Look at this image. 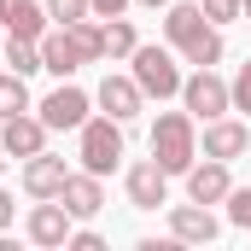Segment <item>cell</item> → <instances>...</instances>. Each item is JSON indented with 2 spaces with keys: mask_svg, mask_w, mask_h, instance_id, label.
I'll return each mask as SVG.
<instances>
[{
  "mask_svg": "<svg viewBox=\"0 0 251 251\" xmlns=\"http://www.w3.org/2000/svg\"><path fill=\"white\" fill-rule=\"evenodd\" d=\"M164 35H170V47L193 64V70H210V64H222V29L204 18V6H187V0H170L164 6Z\"/></svg>",
  "mask_w": 251,
  "mask_h": 251,
  "instance_id": "1",
  "label": "cell"
},
{
  "mask_svg": "<svg viewBox=\"0 0 251 251\" xmlns=\"http://www.w3.org/2000/svg\"><path fill=\"white\" fill-rule=\"evenodd\" d=\"M199 117L193 111H164L158 123H152V158L170 170V176H187L193 158H199Z\"/></svg>",
  "mask_w": 251,
  "mask_h": 251,
  "instance_id": "2",
  "label": "cell"
},
{
  "mask_svg": "<svg viewBox=\"0 0 251 251\" xmlns=\"http://www.w3.org/2000/svg\"><path fill=\"white\" fill-rule=\"evenodd\" d=\"M128 64H134L128 76L140 82V94H146V100H176V94H181V82H187L170 47H134Z\"/></svg>",
  "mask_w": 251,
  "mask_h": 251,
  "instance_id": "3",
  "label": "cell"
},
{
  "mask_svg": "<svg viewBox=\"0 0 251 251\" xmlns=\"http://www.w3.org/2000/svg\"><path fill=\"white\" fill-rule=\"evenodd\" d=\"M117 158H123V123L117 117H88L82 123V170L111 176Z\"/></svg>",
  "mask_w": 251,
  "mask_h": 251,
  "instance_id": "4",
  "label": "cell"
},
{
  "mask_svg": "<svg viewBox=\"0 0 251 251\" xmlns=\"http://www.w3.org/2000/svg\"><path fill=\"white\" fill-rule=\"evenodd\" d=\"M181 105H187L199 123H210V117H228V111H234V88H228L216 70H193L187 82H181Z\"/></svg>",
  "mask_w": 251,
  "mask_h": 251,
  "instance_id": "5",
  "label": "cell"
},
{
  "mask_svg": "<svg viewBox=\"0 0 251 251\" xmlns=\"http://www.w3.org/2000/svg\"><path fill=\"white\" fill-rule=\"evenodd\" d=\"M88 105H94V100H88L82 88L59 82V88H53V94L35 105V117H41L47 128H82V123H88Z\"/></svg>",
  "mask_w": 251,
  "mask_h": 251,
  "instance_id": "6",
  "label": "cell"
},
{
  "mask_svg": "<svg viewBox=\"0 0 251 251\" xmlns=\"http://www.w3.org/2000/svg\"><path fill=\"white\" fill-rule=\"evenodd\" d=\"M128 204H134V210H158V204H170V170H164L158 158H146V164L128 170Z\"/></svg>",
  "mask_w": 251,
  "mask_h": 251,
  "instance_id": "7",
  "label": "cell"
},
{
  "mask_svg": "<svg viewBox=\"0 0 251 251\" xmlns=\"http://www.w3.org/2000/svg\"><path fill=\"white\" fill-rule=\"evenodd\" d=\"M170 234L181 240V246H210L216 234H222V222L210 216V204H170Z\"/></svg>",
  "mask_w": 251,
  "mask_h": 251,
  "instance_id": "8",
  "label": "cell"
},
{
  "mask_svg": "<svg viewBox=\"0 0 251 251\" xmlns=\"http://www.w3.org/2000/svg\"><path fill=\"white\" fill-rule=\"evenodd\" d=\"M0 146H6V158H35V152H47V123L18 111V117L0 123Z\"/></svg>",
  "mask_w": 251,
  "mask_h": 251,
  "instance_id": "9",
  "label": "cell"
},
{
  "mask_svg": "<svg viewBox=\"0 0 251 251\" xmlns=\"http://www.w3.org/2000/svg\"><path fill=\"white\" fill-rule=\"evenodd\" d=\"M70 210H64V199H41L35 210H29V240L35 246H70Z\"/></svg>",
  "mask_w": 251,
  "mask_h": 251,
  "instance_id": "10",
  "label": "cell"
},
{
  "mask_svg": "<svg viewBox=\"0 0 251 251\" xmlns=\"http://www.w3.org/2000/svg\"><path fill=\"white\" fill-rule=\"evenodd\" d=\"M64 181H70L64 158H47V152L24 158V193H29V199H59V193H64Z\"/></svg>",
  "mask_w": 251,
  "mask_h": 251,
  "instance_id": "11",
  "label": "cell"
},
{
  "mask_svg": "<svg viewBox=\"0 0 251 251\" xmlns=\"http://www.w3.org/2000/svg\"><path fill=\"white\" fill-rule=\"evenodd\" d=\"M234 193V181H228V164L222 158H193V170H187V199H199V204H222Z\"/></svg>",
  "mask_w": 251,
  "mask_h": 251,
  "instance_id": "12",
  "label": "cell"
},
{
  "mask_svg": "<svg viewBox=\"0 0 251 251\" xmlns=\"http://www.w3.org/2000/svg\"><path fill=\"white\" fill-rule=\"evenodd\" d=\"M94 100H100V105H105V117H117V123L140 117V105H146V94H140V82H134V76H105Z\"/></svg>",
  "mask_w": 251,
  "mask_h": 251,
  "instance_id": "13",
  "label": "cell"
},
{
  "mask_svg": "<svg viewBox=\"0 0 251 251\" xmlns=\"http://www.w3.org/2000/svg\"><path fill=\"white\" fill-rule=\"evenodd\" d=\"M0 29H12L24 41H41L47 35V0H0Z\"/></svg>",
  "mask_w": 251,
  "mask_h": 251,
  "instance_id": "14",
  "label": "cell"
},
{
  "mask_svg": "<svg viewBox=\"0 0 251 251\" xmlns=\"http://www.w3.org/2000/svg\"><path fill=\"white\" fill-rule=\"evenodd\" d=\"M82 47H76V35H70V29H47V35H41V70H53V76H76V70H82Z\"/></svg>",
  "mask_w": 251,
  "mask_h": 251,
  "instance_id": "15",
  "label": "cell"
},
{
  "mask_svg": "<svg viewBox=\"0 0 251 251\" xmlns=\"http://www.w3.org/2000/svg\"><path fill=\"white\" fill-rule=\"evenodd\" d=\"M246 146H251L246 123H234V117H210V123H204V158H222V164H228V158H240Z\"/></svg>",
  "mask_w": 251,
  "mask_h": 251,
  "instance_id": "16",
  "label": "cell"
},
{
  "mask_svg": "<svg viewBox=\"0 0 251 251\" xmlns=\"http://www.w3.org/2000/svg\"><path fill=\"white\" fill-rule=\"evenodd\" d=\"M59 199H64V210H70V216H100V210H105V187H100V176H94V170L70 176Z\"/></svg>",
  "mask_w": 251,
  "mask_h": 251,
  "instance_id": "17",
  "label": "cell"
},
{
  "mask_svg": "<svg viewBox=\"0 0 251 251\" xmlns=\"http://www.w3.org/2000/svg\"><path fill=\"white\" fill-rule=\"evenodd\" d=\"M100 41H105V59H128V53L140 47V35H134L128 18H105V24H100Z\"/></svg>",
  "mask_w": 251,
  "mask_h": 251,
  "instance_id": "18",
  "label": "cell"
},
{
  "mask_svg": "<svg viewBox=\"0 0 251 251\" xmlns=\"http://www.w3.org/2000/svg\"><path fill=\"white\" fill-rule=\"evenodd\" d=\"M18 111H29V76L6 70V76H0V123L18 117Z\"/></svg>",
  "mask_w": 251,
  "mask_h": 251,
  "instance_id": "19",
  "label": "cell"
},
{
  "mask_svg": "<svg viewBox=\"0 0 251 251\" xmlns=\"http://www.w3.org/2000/svg\"><path fill=\"white\" fill-rule=\"evenodd\" d=\"M6 64H12L18 76H35V70H41V41H24V35H12V41H6Z\"/></svg>",
  "mask_w": 251,
  "mask_h": 251,
  "instance_id": "20",
  "label": "cell"
},
{
  "mask_svg": "<svg viewBox=\"0 0 251 251\" xmlns=\"http://www.w3.org/2000/svg\"><path fill=\"white\" fill-rule=\"evenodd\" d=\"M47 18L53 24H82V18H94V0H47Z\"/></svg>",
  "mask_w": 251,
  "mask_h": 251,
  "instance_id": "21",
  "label": "cell"
},
{
  "mask_svg": "<svg viewBox=\"0 0 251 251\" xmlns=\"http://www.w3.org/2000/svg\"><path fill=\"white\" fill-rule=\"evenodd\" d=\"M222 204H228V222L234 228H251V187H234Z\"/></svg>",
  "mask_w": 251,
  "mask_h": 251,
  "instance_id": "22",
  "label": "cell"
},
{
  "mask_svg": "<svg viewBox=\"0 0 251 251\" xmlns=\"http://www.w3.org/2000/svg\"><path fill=\"white\" fill-rule=\"evenodd\" d=\"M228 88H234V111H251V59L240 64V76H234Z\"/></svg>",
  "mask_w": 251,
  "mask_h": 251,
  "instance_id": "23",
  "label": "cell"
},
{
  "mask_svg": "<svg viewBox=\"0 0 251 251\" xmlns=\"http://www.w3.org/2000/svg\"><path fill=\"white\" fill-rule=\"evenodd\" d=\"M199 6H204L210 24H234V18H240V0H199Z\"/></svg>",
  "mask_w": 251,
  "mask_h": 251,
  "instance_id": "24",
  "label": "cell"
},
{
  "mask_svg": "<svg viewBox=\"0 0 251 251\" xmlns=\"http://www.w3.org/2000/svg\"><path fill=\"white\" fill-rule=\"evenodd\" d=\"M70 251H105V240L94 228H70Z\"/></svg>",
  "mask_w": 251,
  "mask_h": 251,
  "instance_id": "25",
  "label": "cell"
},
{
  "mask_svg": "<svg viewBox=\"0 0 251 251\" xmlns=\"http://www.w3.org/2000/svg\"><path fill=\"white\" fill-rule=\"evenodd\" d=\"M134 0H94V18H123Z\"/></svg>",
  "mask_w": 251,
  "mask_h": 251,
  "instance_id": "26",
  "label": "cell"
},
{
  "mask_svg": "<svg viewBox=\"0 0 251 251\" xmlns=\"http://www.w3.org/2000/svg\"><path fill=\"white\" fill-rule=\"evenodd\" d=\"M12 216H18V199H12V193H0V234L12 228Z\"/></svg>",
  "mask_w": 251,
  "mask_h": 251,
  "instance_id": "27",
  "label": "cell"
},
{
  "mask_svg": "<svg viewBox=\"0 0 251 251\" xmlns=\"http://www.w3.org/2000/svg\"><path fill=\"white\" fill-rule=\"evenodd\" d=\"M134 6H152V12H158V6H170V0H134Z\"/></svg>",
  "mask_w": 251,
  "mask_h": 251,
  "instance_id": "28",
  "label": "cell"
},
{
  "mask_svg": "<svg viewBox=\"0 0 251 251\" xmlns=\"http://www.w3.org/2000/svg\"><path fill=\"white\" fill-rule=\"evenodd\" d=\"M240 18H251V0H240Z\"/></svg>",
  "mask_w": 251,
  "mask_h": 251,
  "instance_id": "29",
  "label": "cell"
},
{
  "mask_svg": "<svg viewBox=\"0 0 251 251\" xmlns=\"http://www.w3.org/2000/svg\"><path fill=\"white\" fill-rule=\"evenodd\" d=\"M0 164H6V146H0Z\"/></svg>",
  "mask_w": 251,
  "mask_h": 251,
  "instance_id": "30",
  "label": "cell"
}]
</instances>
